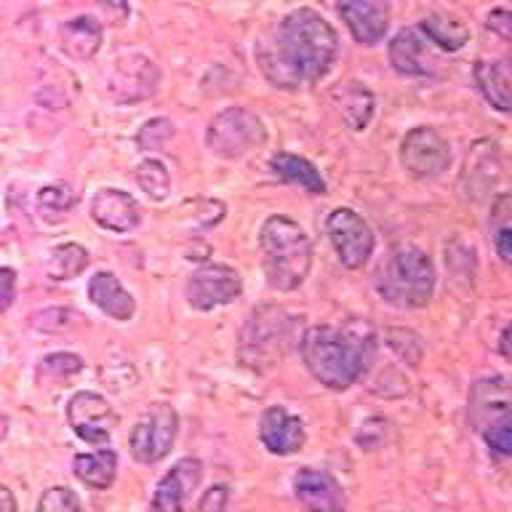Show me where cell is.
Here are the masks:
<instances>
[{"instance_id": "obj_13", "label": "cell", "mask_w": 512, "mask_h": 512, "mask_svg": "<svg viewBox=\"0 0 512 512\" xmlns=\"http://www.w3.org/2000/svg\"><path fill=\"white\" fill-rule=\"evenodd\" d=\"M339 14L360 46H376L390 30L387 0H339Z\"/></svg>"}, {"instance_id": "obj_6", "label": "cell", "mask_w": 512, "mask_h": 512, "mask_svg": "<svg viewBox=\"0 0 512 512\" xmlns=\"http://www.w3.org/2000/svg\"><path fill=\"white\" fill-rule=\"evenodd\" d=\"M264 123L256 112L246 110V107H227L219 112L211 126H208L206 144L208 150L219 155L224 160L243 158L246 152L264 142Z\"/></svg>"}, {"instance_id": "obj_28", "label": "cell", "mask_w": 512, "mask_h": 512, "mask_svg": "<svg viewBox=\"0 0 512 512\" xmlns=\"http://www.w3.org/2000/svg\"><path fill=\"white\" fill-rule=\"evenodd\" d=\"M75 206V192L67 184H48L38 192V214L43 222H62Z\"/></svg>"}, {"instance_id": "obj_9", "label": "cell", "mask_w": 512, "mask_h": 512, "mask_svg": "<svg viewBox=\"0 0 512 512\" xmlns=\"http://www.w3.org/2000/svg\"><path fill=\"white\" fill-rule=\"evenodd\" d=\"M326 230L344 267L360 270L368 262V256L374 254V230L352 208H336V211H331Z\"/></svg>"}, {"instance_id": "obj_11", "label": "cell", "mask_w": 512, "mask_h": 512, "mask_svg": "<svg viewBox=\"0 0 512 512\" xmlns=\"http://www.w3.org/2000/svg\"><path fill=\"white\" fill-rule=\"evenodd\" d=\"M67 422L80 440L99 446V443L110 440L118 416L99 392H78L67 403Z\"/></svg>"}, {"instance_id": "obj_35", "label": "cell", "mask_w": 512, "mask_h": 512, "mask_svg": "<svg viewBox=\"0 0 512 512\" xmlns=\"http://www.w3.org/2000/svg\"><path fill=\"white\" fill-rule=\"evenodd\" d=\"M16 272L11 267H0V312L14 304Z\"/></svg>"}, {"instance_id": "obj_19", "label": "cell", "mask_w": 512, "mask_h": 512, "mask_svg": "<svg viewBox=\"0 0 512 512\" xmlns=\"http://www.w3.org/2000/svg\"><path fill=\"white\" fill-rule=\"evenodd\" d=\"M475 83L486 102L499 112L512 115V62L510 59H494V62L475 64Z\"/></svg>"}, {"instance_id": "obj_24", "label": "cell", "mask_w": 512, "mask_h": 512, "mask_svg": "<svg viewBox=\"0 0 512 512\" xmlns=\"http://www.w3.org/2000/svg\"><path fill=\"white\" fill-rule=\"evenodd\" d=\"M270 168L275 171V176H280L283 182L299 184L302 190L312 192V195H323L326 192V182L310 160L299 158V155H291V152H278L275 158L270 160Z\"/></svg>"}, {"instance_id": "obj_30", "label": "cell", "mask_w": 512, "mask_h": 512, "mask_svg": "<svg viewBox=\"0 0 512 512\" xmlns=\"http://www.w3.org/2000/svg\"><path fill=\"white\" fill-rule=\"evenodd\" d=\"M136 182L155 200H163L171 190V176H168V168L160 160H144L142 166L136 168Z\"/></svg>"}, {"instance_id": "obj_15", "label": "cell", "mask_w": 512, "mask_h": 512, "mask_svg": "<svg viewBox=\"0 0 512 512\" xmlns=\"http://www.w3.org/2000/svg\"><path fill=\"white\" fill-rule=\"evenodd\" d=\"M294 494L304 512H344V507H347L342 486L326 470L304 467V470L296 472Z\"/></svg>"}, {"instance_id": "obj_22", "label": "cell", "mask_w": 512, "mask_h": 512, "mask_svg": "<svg viewBox=\"0 0 512 512\" xmlns=\"http://www.w3.org/2000/svg\"><path fill=\"white\" fill-rule=\"evenodd\" d=\"M430 54H427V46L424 40L419 38L416 30H403L398 32L390 43V64L395 67V72L400 75H427L430 72Z\"/></svg>"}, {"instance_id": "obj_25", "label": "cell", "mask_w": 512, "mask_h": 512, "mask_svg": "<svg viewBox=\"0 0 512 512\" xmlns=\"http://www.w3.org/2000/svg\"><path fill=\"white\" fill-rule=\"evenodd\" d=\"M336 107H339V115L347 123V128L363 131L371 123V115H374V96L360 83H347L336 94Z\"/></svg>"}, {"instance_id": "obj_37", "label": "cell", "mask_w": 512, "mask_h": 512, "mask_svg": "<svg viewBox=\"0 0 512 512\" xmlns=\"http://www.w3.org/2000/svg\"><path fill=\"white\" fill-rule=\"evenodd\" d=\"M496 251L504 262L512 264V230H502L496 235Z\"/></svg>"}, {"instance_id": "obj_2", "label": "cell", "mask_w": 512, "mask_h": 512, "mask_svg": "<svg viewBox=\"0 0 512 512\" xmlns=\"http://www.w3.org/2000/svg\"><path fill=\"white\" fill-rule=\"evenodd\" d=\"M304 366L328 390H347L366 374L374 358V336L352 328L312 326L302 336Z\"/></svg>"}, {"instance_id": "obj_29", "label": "cell", "mask_w": 512, "mask_h": 512, "mask_svg": "<svg viewBox=\"0 0 512 512\" xmlns=\"http://www.w3.org/2000/svg\"><path fill=\"white\" fill-rule=\"evenodd\" d=\"M83 368V360L72 352H54V355H46L40 360L38 366V379L40 382H62V379H70Z\"/></svg>"}, {"instance_id": "obj_5", "label": "cell", "mask_w": 512, "mask_h": 512, "mask_svg": "<svg viewBox=\"0 0 512 512\" xmlns=\"http://www.w3.org/2000/svg\"><path fill=\"white\" fill-rule=\"evenodd\" d=\"M291 344V318L278 307H259L240 336V360L251 368L278 363Z\"/></svg>"}, {"instance_id": "obj_39", "label": "cell", "mask_w": 512, "mask_h": 512, "mask_svg": "<svg viewBox=\"0 0 512 512\" xmlns=\"http://www.w3.org/2000/svg\"><path fill=\"white\" fill-rule=\"evenodd\" d=\"M499 350H502V355L507 360H512V326L504 328L502 334V342H499Z\"/></svg>"}, {"instance_id": "obj_1", "label": "cell", "mask_w": 512, "mask_h": 512, "mask_svg": "<svg viewBox=\"0 0 512 512\" xmlns=\"http://www.w3.org/2000/svg\"><path fill=\"white\" fill-rule=\"evenodd\" d=\"M336 51L339 38L334 27L318 11L299 8L256 46V59L272 86L299 88L323 78L334 64Z\"/></svg>"}, {"instance_id": "obj_33", "label": "cell", "mask_w": 512, "mask_h": 512, "mask_svg": "<svg viewBox=\"0 0 512 512\" xmlns=\"http://www.w3.org/2000/svg\"><path fill=\"white\" fill-rule=\"evenodd\" d=\"M171 136H174V123L166 118H155V120H147V123L139 128L136 144H139L142 150H160Z\"/></svg>"}, {"instance_id": "obj_14", "label": "cell", "mask_w": 512, "mask_h": 512, "mask_svg": "<svg viewBox=\"0 0 512 512\" xmlns=\"http://www.w3.org/2000/svg\"><path fill=\"white\" fill-rule=\"evenodd\" d=\"M200 480H203V464L190 456L179 459L155 488V496H152L155 512H184L192 491L200 486Z\"/></svg>"}, {"instance_id": "obj_4", "label": "cell", "mask_w": 512, "mask_h": 512, "mask_svg": "<svg viewBox=\"0 0 512 512\" xmlns=\"http://www.w3.org/2000/svg\"><path fill=\"white\" fill-rule=\"evenodd\" d=\"M379 294L395 307L416 310L432 299L435 291V267L422 248L400 246L392 251L387 264L379 272Z\"/></svg>"}, {"instance_id": "obj_18", "label": "cell", "mask_w": 512, "mask_h": 512, "mask_svg": "<svg viewBox=\"0 0 512 512\" xmlns=\"http://www.w3.org/2000/svg\"><path fill=\"white\" fill-rule=\"evenodd\" d=\"M512 411V384L504 376H491L472 384L470 390V422L475 430H486L488 424Z\"/></svg>"}, {"instance_id": "obj_21", "label": "cell", "mask_w": 512, "mask_h": 512, "mask_svg": "<svg viewBox=\"0 0 512 512\" xmlns=\"http://www.w3.org/2000/svg\"><path fill=\"white\" fill-rule=\"evenodd\" d=\"M59 38H62L64 54L72 56L75 62H88L102 48V24L96 22L94 16H75L70 22H64Z\"/></svg>"}, {"instance_id": "obj_38", "label": "cell", "mask_w": 512, "mask_h": 512, "mask_svg": "<svg viewBox=\"0 0 512 512\" xmlns=\"http://www.w3.org/2000/svg\"><path fill=\"white\" fill-rule=\"evenodd\" d=\"M0 512H16V499L6 486H0Z\"/></svg>"}, {"instance_id": "obj_8", "label": "cell", "mask_w": 512, "mask_h": 512, "mask_svg": "<svg viewBox=\"0 0 512 512\" xmlns=\"http://www.w3.org/2000/svg\"><path fill=\"white\" fill-rule=\"evenodd\" d=\"M400 160L408 174L416 179H435L451 163V144L438 128H411L400 144Z\"/></svg>"}, {"instance_id": "obj_17", "label": "cell", "mask_w": 512, "mask_h": 512, "mask_svg": "<svg viewBox=\"0 0 512 512\" xmlns=\"http://www.w3.org/2000/svg\"><path fill=\"white\" fill-rule=\"evenodd\" d=\"M91 216L99 227L110 232H131L142 222V208L128 192L104 187L91 200Z\"/></svg>"}, {"instance_id": "obj_32", "label": "cell", "mask_w": 512, "mask_h": 512, "mask_svg": "<svg viewBox=\"0 0 512 512\" xmlns=\"http://www.w3.org/2000/svg\"><path fill=\"white\" fill-rule=\"evenodd\" d=\"M38 512H83V507H80L78 494L72 488L54 486L40 496Z\"/></svg>"}, {"instance_id": "obj_34", "label": "cell", "mask_w": 512, "mask_h": 512, "mask_svg": "<svg viewBox=\"0 0 512 512\" xmlns=\"http://www.w3.org/2000/svg\"><path fill=\"white\" fill-rule=\"evenodd\" d=\"M96 11H102L107 24H123L128 19V3L126 0H91Z\"/></svg>"}, {"instance_id": "obj_10", "label": "cell", "mask_w": 512, "mask_h": 512, "mask_svg": "<svg viewBox=\"0 0 512 512\" xmlns=\"http://www.w3.org/2000/svg\"><path fill=\"white\" fill-rule=\"evenodd\" d=\"M240 288H243V280H240L235 267H230V264H206V267L192 272L184 294H187L190 307L208 312L222 307V304H230L240 294Z\"/></svg>"}, {"instance_id": "obj_23", "label": "cell", "mask_w": 512, "mask_h": 512, "mask_svg": "<svg viewBox=\"0 0 512 512\" xmlns=\"http://www.w3.org/2000/svg\"><path fill=\"white\" fill-rule=\"evenodd\" d=\"M72 470H75V478L80 483L104 491V488L112 486V480L118 475V456L110 448H102L94 454H78L72 462Z\"/></svg>"}, {"instance_id": "obj_26", "label": "cell", "mask_w": 512, "mask_h": 512, "mask_svg": "<svg viewBox=\"0 0 512 512\" xmlns=\"http://www.w3.org/2000/svg\"><path fill=\"white\" fill-rule=\"evenodd\" d=\"M422 32L443 51H459L470 40V27L448 14H430L422 19Z\"/></svg>"}, {"instance_id": "obj_3", "label": "cell", "mask_w": 512, "mask_h": 512, "mask_svg": "<svg viewBox=\"0 0 512 512\" xmlns=\"http://www.w3.org/2000/svg\"><path fill=\"white\" fill-rule=\"evenodd\" d=\"M259 246L272 288L294 291L307 280L312 267V246L299 224L286 216H270L259 232Z\"/></svg>"}, {"instance_id": "obj_20", "label": "cell", "mask_w": 512, "mask_h": 512, "mask_svg": "<svg viewBox=\"0 0 512 512\" xmlns=\"http://www.w3.org/2000/svg\"><path fill=\"white\" fill-rule=\"evenodd\" d=\"M88 299L112 320L126 323V320L134 318V296L120 286V280L112 272H96L94 278L88 280Z\"/></svg>"}, {"instance_id": "obj_31", "label": "cell", "mask_w": 512, "mask_h": 512, "mask_svg": "<svg viewBox=\"0 0 512 512\" xmlns=\"http://www.w3.org/2000/svg\"><path fill=\"white\" fill-rule=\"evenodd\" d=\"M488 448L499 456H512V411L510 414L499 416L496 422H491L483 430Z\"/></svg>"}, {"instance_id": "obj_16", "label": "cell", "mask_w": 512, "mask_h": 512, "mask_svg": "<svg viewBox=\"0 0 512 512\" xmlns=\"http://www.w3.org/2000/svg\"><path fill=\"white\" fill-rule=\"evenodd\" d=\"M259 438H262L264 448L270 454L288 456L302 451L304 440V424L299 416L288 414L283 406H272L262 414V422H259Z\"/></svg>"}, {"instance_id": "obj_7", "label": "cell", "mask_w": 512, "mask_h": 512, "mask_svg": "<svg viewBox=\"0 0 512 512\" xmlns=\"http://www.w3.org/2000/svg\"><path fill=\"white\" fill-rule=\"evenodd\" d=\"M179 432V416L168 403H155L131 430V454L139 464H155L171 451Z\"/></svg>"}, {"instance_id": "obj_12", "label": "cell", "mask_w": 512, "mask_h": 512, "mask_svg": "<svg viewBox=\"0 0 512 512\" xmlns=\"http://www.w3.org/2000/svg\"><path fill=\"white\" fill-rule=\"evenodd\" d=\"M158 80V67H155V62H150L147 56H120L118 62H115V70H112L110 75V94L112 99L120 104L142 102V99L155 94Z\"/></svg>"}, {"instance_id": "obj_40", "label": "cell", "mask_w": 512, "mask_h": 512, "mask_svg": "<svg viewBox=\"0 0 512 512\" xmlns=\"http://www.w3.org/2000/svg\"><path fill=\"white\" fill-rule=\"evenodd\" d=\"M6 432H8V419L6 414H0V440L6 438Z\"/></svg>"}, {"instance_id": "obj_27", "label": "cell", "mask_w": 512, "mask_h": 512, "mask_svg": "<svg viewBox=\"0 0 512 512\" xmlns=\"http://www.w3.org/2000/svg\"><path fill=\"white\" fill-rule=\"evenodd\" d=\"M88 267V251L78 243H62L48 254L46 275L51 280H72Z\"/></svg>"}, {"instance_id": "obj_36", "label": "cell", "mask_w": 512, "mask_h": 512, "mask_svg": "<svg viewBox=\"0 0 512 512\" xmlns=\"http://www.w3.org/2000/svg\"><path fill=\"white\" fill-rule=\"evenodd\" d=\"M224 502H227V488L214 486L206 496H203L200 512H224Z\"/></svg>"}]
</instances>
